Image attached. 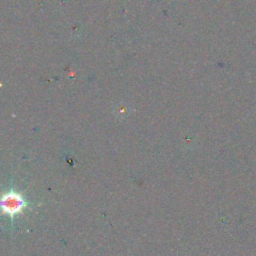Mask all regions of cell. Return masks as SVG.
Wrapping results in <instances>:
<instances>
[{"instance_id": "cell-1", "label": "cell", "mask_w": 256, "mask_h": 256, "mask_svg": "<svg viewBox=\"0 0 256 256\" xmlns=\"http://www.w3.org/2000/svg\"><path fill=\"white\" fill-rule=\"evenodd\" d=\"M25 205L26 203L23 197L16 192H8L0 198V209L9 216H14L21 212Z\"/></svg>"}]
</instances>
